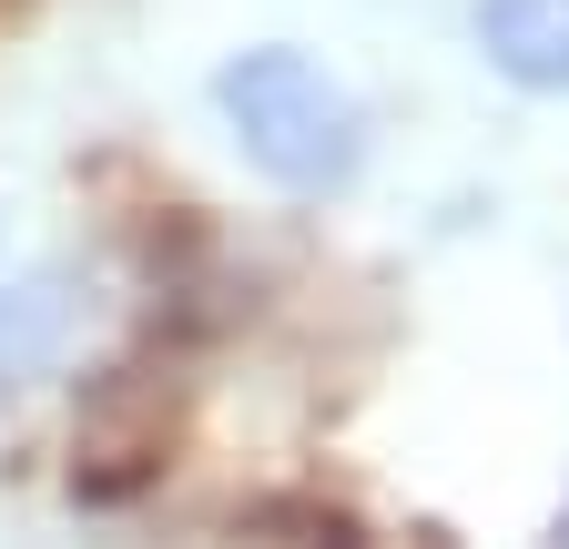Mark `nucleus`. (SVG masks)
Here are the masks:
<instances>
[{"instance_id":"nucleus-3","label":"nucleus","mask_w":569,"mask_h":549,"mask_svg":"<svg viewBox=\"0 0 569 549\" xmlns=\"http://www.w3.org/2000/svg\"><path fill=\"white\" fill-rule=\"evenodd\" d=\"M51 336H61V306L41 286H0V377H21L51 357Z\"/></svg>"},{"instance_id":"nucleus-2","label":"nucleus","mask_w":569,"mask_h":549,"mask_svg":"<svg viewBox=\"0 0 569 549\" xmlns=\"http://www.w3.org/2000/svg\"><path fill=\"white\" fill-rule=\"evenodd\" d=\"M478 51L519 92H569V0H478Z\"/></svg>"},{"instance_id":"nucleus-1","label":"nucleus","mask_w":569,"mask_h":549,"mask_svg":"<svg viewBox=\"0 0 569 549\" xmlns=\"http://www.w3.org/2000/svg\"><path fill=\"white\" fill-rule=\"evenodd\" d=\"M213 102H224L234 143L264 183L284 193H346L356 163H367V112H356V92L336 72H316L306 51H234L224 72H213Z\"/></svg>"}]
</instances>
